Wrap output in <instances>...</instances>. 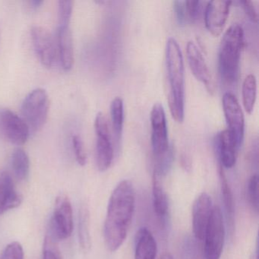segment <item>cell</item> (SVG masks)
Listing matches in <instances>:
<instances>
[{
    "label": "cell",
    "mask_w": 259,
    "mask_h": 259,
    "mask_svg": "<svg viewBox=\"0 0 259 259\" xmlns=\"http://www.w3.org/2000/svg\"><path fill=\"white\" fill-rule=\"evenodd\" d=\"M43 4V1L33 0V1H30L29 6L31 7V8L34 9V10H37V9H38Z\"/></svg>",
    "instance_id": "d6a6232c"
},
{
    "label": "cell",
    "mask_w": 259,
    "mask_h": 259,
    "mask_svg": "<svg viewBox=\"0 0 259 259\" xmlns=\"http://www.w3.org/2000/svg\"><path fill=\"white\" fill-rule=\"evenodd\" d=\"M201 4L200 1H185L186 15L191 21H195L198 19L201 10Z\"/></svg>",
    "instance_id": "f546056e"
},
{
    "label": "cell",
    "mask_w": 259,
    "mask_h": 259,
    "mask_svg": "<svg viewBox=\"0 0 259 259\" xmlns=\"http://www.w3.org/2000/svg\"><path fill=\"white\" fill-rule=\"evenodd\" d=\"M151 147L157 159L163 157L169 149L167 122L164 108L160 103L154 104L151 111Z\"/></svg>",
    "instance_id": "ba28073f"
},
{
    "label": "cell",
    "mask_w": 259,
    "mask_h": 259,
    "mask_svg": "<svg viewBox=\"0 0 259 259\" xmlns=\"http://www.w3.org/2000/svg\"><path fill=\"white\" fill-rule=\"evenodd\" d=\"M31 40L34 51L43 66L52 67L55 62V42L52 34L41 26H34L31 31Z\"/></svg>",
    "instance_id": "8fae6325"
},
{
    "label": "cell",
    "mask_w": 259,
    "mask_h": 259,
    "mask_svg": "<svg viewBox=\"0 0 259 259\" xmlns=\"http://www.w3.org/2000/svg\"><path fill=\"white\" fill-rule=\"evenodd\" d=\"M57 45L62 67L69 72L74 62L73 40L69 26H58Z\"/></svg>",
    "instance_id": "9a60e30c"
},
{
    "label": "cell",
    "mask_w": 259,
    "mask_h": 259,
    "mask_svg": "<svg viewBox=\"0 0 259 259\" xmlns=\"http://www.w3.org/2000/svg\"><path fill=\"white\" fill-rule=\"evenodd\" d=\"M212 200L207 192H202L194 201L192 210V230L198 240H203L211 216Z\"/></svg>",
    "instance_id": "7c38bea8"
},
{
    "label": "cell",
    "mask_w": 259,
    "mask_h": 259,
    "mask_svg": "<svg viewBox=\"0 0 259 259\" xmlns=\"http://www.w3.org/2000/svg\"><path fill=\"white\" fill-rule=\"evenodd\" d=\"M112 128L116 140L122 136L124 125V103L120 97H116L110 104Z\"/></svg>",
    "instance_id": "7402d4cb"
},
{
    "label": "cell",
    "mask_w": 259,
    "mask_h": 259,
    "mask_svg": "<svg viewBox=\"0 0 259 259\" xmlns=\"http://www.w3.org/2000/svg\"><path fill=\"white\" fill-rule=\"evenodd\" d=\"M73 231V212L69 197L60 195L55 202L54 214L51 223L50 234L57 239H68Z\"/></svg>",
    "instance_id": "52a82bcc"
},
{
    "label": "cell",
    "mask_w": 259,
    "mask_h": 259,
    "mask_svg": "<svg viewBox=\"0 0 259 259\" xmlns=\"http://www.w3.org/2000/svg\"><path fill=\"white\" fill-rule=\"evenodd\" d=\"M0 195L4 213L19 207L22 203V196L16 192L13 178L9 172H3L0 176Z\"/></svg>",
    "instance_id": "ac0fdd59"
},
{
    "label": "cell",
    "mask_w": 259,
    "mask_h": 259,
    "mask_svg": "<svg viewBox=\"0 0 259 259\" xmlns=\"http://www.w3.org/2000/svg\"><path fill=\"white\" fill-rule=\"evenodd\" d=\"M157 242L152 233L142 227L136 233L135 259H156Z\"/></svg>",
    "instance_id": "e0dca14e"
},
{
    "label": "cell",
    "mask_w": 259,
    "mask_h": 259,
    "mask_svg": "<svg viewBox=\"0 0 259 259\" xmlns=\"http://www.w3.org/2000/svg\"><path fill=\"white\" fill-rule=\"evenodd\" d=\"M217 145L219 151L221 166L227 169L233 167L236 162L239 150L236 141L228 130H223L217 136Z\"/></svg>",
    "instance_id": "2e32d148"
},
{
    "label": "cell",
    "mask_w": 259,
    "mask_h": 259,
    "mask_svg": "<svg viewBox=\"0 0 259 259\" xmlns=\"http://www.w3.org/2000/svg\"><path fill=\"white\" fill-rule=\"evenodd\" d=\"M160 176L154 171L152 179L153 206L157 217L165 218L168 212V199L166 192L160 183Z\"/></svg>",
    "instance_id": "ffe728a7"
},
{
    "label": "cell",
    "mask_w": 259,
    "mask_h": 259,
    "mask_svg": "<svg viewBox=\"0 0 259 259\" xmlns=\"http://www.w3.org/2000/svg\"><path fill=\"white\" fill-rule=\"evenodd\" d=\"M0 259H24V250L19 242H13L9 244Z\"/></svg>",
    "instance_id": "f1b7e54d"
},
{
    "label": "cell",
    "mask_w": 259,
    "mask_h": 259,
    "mask_svg": "<svg viewBox=\"0 0 259 259\" xmlns=\"http://www.w3.org/2000/svg\"><path fill=\"white\" fill-rule=\"evenodd\" d=\"M223 109L227 121V130L231 133L238 148H240L245 133L243 112L236 97L231 92H226L222 98Z\"/></svg>",
    "instance_id": "30bf717a"
},
{
    "label": "cell",
    "mask_w": 259,
    "mask_h": 259,
    "mask_svg": "<svg viewBox=\"0 0 259 259\" xmlns=\"http://www.w3.org/2000/svg\"><path fill=\"white\" fill-rule=\"evenodd\" d=\"M243 46V29L239 24H233L223 36L218 54L220 73L227 84L237 80Z\"/></svg>",
    "instance_id": "3957f363"
},
{
    "label": "cell",
    "mask_w": 259,
    "mask_h": 259,
    "mask_svg": "<svg viewBox=\"0 0 259 259\" xmlns=\"http://www.w3.org/2000/svg\"><path fill=\"white\" fill-rule=\"evenodd\" d=\"M4 212L3 210L2 198H1V195H0V215L4 214Z\"/></svg>",
    "instance_id": "e575fe53"
},
{
    "label": "cell",
    "mask_w": 259,
    "mask_h": 259,
    "mask_svg": "<svg viewBox=\"0 0 259 259\" xmlns=\"http://www.w3.org/2000/svg\"><path fill=\"white\" fill-rule=\"evenodd\" d=\"M247 198L253 210H258V177L257 174L251 176L247 185Z\"/></svg>",
    "instance_id": "d4e9b609"
},
{
    "label": "cell",
    "mask_w": 259,
    "mask_h": 259,
    "mask_svg": "<svg viewBox=\"0 0 259 259\" xmlns=\"http://www.w3.org/2000/svg\"><path fill=\"white\" fill-rule=\"evenodd\" d=\"M232 2L213 0L207 3L204 10V22L209 32L215 37L222 34Z\"/></svg>",
    "instance_id": "4fadbf2b"
},
{
    "label": "cell",
    "mask_w": 259,
    "mask_h": 259,
    "mask_svg": "<svg viewBox=\"0 0 259 259\" xmlns=\"http://www.w3.org/2000/svg\"><path fill=\"white\" fill-rule=\"evenodd\" d=\"M29 127L23 119L9 109L0 110V133L9 142L24 145L30 136Z\"/></svg>",
    "instance_id": "9c48e42d"
},
{
    "label": "cell",
    "mask_w": 259,
    "mask_h": 259,
    "mask_svg": "<svg viewBox=\"0 0 259 259\" xmlns=\"http://www.w3.org/2000/svg\"><path fill=\"white\" fill-rule=\"evenodd\" d=\"M73 3L60 1L58 6V26H69L72 17Z\"/></svg>",
    "instance_id": "4316f807"
},
{
    "label": "cell",
    "mask_w": 259,
    "mask_h": 259,
    "mask_svg": "<svg viewBox=\"0 0 259 259\" xmlns=\"http://www.w3.org/2000/svg\"><path fill=\"white\" fill-rule=\"evenodd\" d=\"M186 54L189 67L194 76L205 86L210 95H213L214 92L213 78L199 48L194 42L189 41L186 45Z\"/></svg>",
    "instance_id": "5bb4252c"
},
{
    "label": "cell",
    "mask_w": 259,
    "mask_h": 259,
    "mask_svg": "<svg viewBox=\"0 0 259 259\" xmlns=\"http://www.w3.org/2000/svg\"><path fill=\"white\" fill-rule=\"evenodd\" d=\"M165 58L169 86V111L172 119L182 123L185 117L184 60L181 48L174 37H169L166 41Z\"/></svg>",
    "instance_id": "7a4b0ae2"
},
{
    "label": "cell",
    "mask_w": 259,
    "mask_h": 259,
    "mask_svg": "<svg viewBox=\"0 0 259 259\" xmlns=\"http://www.w3.org/2000/svg\"><path fill=\"white\" fill-rule=\"evenodd\" d=\"M49 107V98L45 89H34L25 97L22 105V119L30 130L37 132L45 125Z\"/></svg>",
    "instance_id": "277c9868"
},
{
    "label": "cell",
    "mask_w": 259,
    "mask_h": 259,
    "mask_svg": "<svg viewBox=\"0 0 259 259\" xmlns=\"http://www.w3.org/2000/svg\"><path fill=\"white\" fill-rule=\"evenodd\" d=\"M252 259H254V258H252Z\"/></svg>",
    "instance_id": "d590c367"
},
{
    "label": "cell",
    "mask_w": 259,
    "mask_h": 259,
    "mask_svg": "<svg viewBox=\"0 0 259 259\" xmlns=\"http://www.w3.org/2000/svg\"><path fill=\"white\" fill-rule=\"evenodd\" d=\"M135 208L134 186L130 180H122L112 192L104 221V242L110 251H116L125 242Z\"/></svg>",
    "instance_id": "6da1fadb"
},
{
    "label": "cell",
    "mask_w": 259,
    "mask_h": 259,
    "mask_svg": "<svg viewBox=\"0 0 259 259\" xmlns=\"http://www.w3.org/2000/svg\"><path fill=\"white\" fill-rule=\"evenodd\" d=\"M240 4H242L244 11L248 15V17H249L253 22H257L258 16H257V10H256L254 4L251 2V1H246V0H245V1H242V2H240Z\"/></svg>",
    "instance_id": "1f68e13d"
},
{
    "label": "cell",
    "mask_w": 259,
    "mask_h": 259,
    "mask_svg": "<svg viewBox=\"0 0 259 259\" xmlns=\"http://www.w3.org/2000/svg\"><path fill=\"white\" fill-rule=\"evenodd\" d=\"M12 166L16 178L20 181L27 180L30 172V160L22 148L15 150L12 156Z\"/></svg>",
    "instance_id": "603a6c76"
},
{
    "label": "cell",
    "mask_w": 259,
    "mask_h": 259,
    "mask_svg": "<svg viewBox=\"0 0 259 259\" xmlns=\"http://www.w3.org/2000/svg\"><path fill=\"white\" fill-rule=\"evenodd\" d=\"M72 143L77 162L81 166H84L87 162V155L82 139L78 135H75L72 136Z\"/></svg>",
    "instance_id": "83f0119b"
},
{
    "label": "cell",
    "mask_w": 259,
    "mask_h": 259,
    "mask_svg": "<svg viewBox=\"0 0 259 259\" xmlns=\"http://www.w3.org/2000/svg\"><path fill=\"white\" fill-rule=\"evenodd\" d=\"M57 241L50 233L47 235L44 244L43 259H63Z\"/></svg>",
    "instance_id": "484cf974"
},
{
    "label": "cell",
    "mask_w": 259,
    "mask_h": 259,
    "mask_svg": "<svg viewBox=\"0 0 259 259\" xmlns=\"http://www.w3.org/2000/svg\"><path fill=\"white\" fill-rule=\"evenodd\" d=\"M78 236L81 246L84 249L90 247V234H89V213L85 207H82L79 212L78 221Z\"/></svg>",
    "instance_id": "cb8c5ba5"
},
{
    "label": "cell",
    "mask_w": 259,
    "mask_h": 259,
    "mask_svg": "<svg viewBox=\"0 0 259 259\" xmlns=\"http://www.w3.org/2000/svg\"><path fill=\"white\" fill-rule=\"evenodd\" d=\"M95 130L97 137V166L101 172H104L111 166L114 152L110 125L105 115L101 112L98 113L95 117Z\"/></svg>",
    "instance_id": "8992f818"
},
{
    "label": "cell",
    "mask_w": 259,
    "mask_h": 259,
    "mask_svg": "<svg viewBox=\"0 0 259 259\" xmlns=\"http://www.w3.org/2000/svg\"><path fill=\"white\" fill-rule=\"evenodd\" d=\"M220 180H221L223 201H224L226 214H227V224L230 227V232L233 233L235 221L234 198L222 166L220 167Z\"/></svg>",
    "instance_id": "d6986e66"
},
{
    "label": "cell",
    "mask_w": 259,
    "mask_h": 259,
    "mask_svg": "<svg viewBox=\"0 0 259 259\" xmlns=\"http://www.w3.org/2000/svg\"><path fill=\"white\" fill-rule=\"evenodd\" d=\"M225 227L222 210L213 206L211 216L204 234V259H220L224 248Z\"/></svg>",
    "instance_id": "5b68a950"
},
{
    "label": "cell",
    "mask_w": 259,
    "mask_h": 259,
    "mask_svg": "<svg viewBox=\"0 0 259 259\" xmlns=\"http://www.w3.org/2000/svg\"><path fill=\"white\" fill-rule=\"evenodd\" d=\"M174 9L179 24L184 25L185 22H186V18H187L186 7H185V1H175V2H174Z\"/></svg>",
    "instance_id": "4dcf8cb0"
},
{
    "label": "cell",
    "mask_w": 259,
    "mask_h": 259,
    "mask_svg": "<svg viewBox=\"0 0 259 259\" xmlns=\"http://www.w3.org/2000/svg\"><path fill=\"white\" fill-rule=\"evenodd\" d=\"M257 96V80L253 74L245 77L242 82V98L244 109L248 114L254 110Z\"/></svg>",
    "instance_id": "44dd1931"
},
{
    "label": "cell",
    "mask_w": 259,
    "mask_h": 259,
    "mask_svg": "<svg viewBox=\"0 0 259 259\" xmlns=\"http://www.w3.org/2000/svg\"><path fill=\"white\" fill-rule=\"evenodd\" d=\"M160 259H174V257H172V254L166 252L163 253V254L160 256Z\"/></svg>",
    "instance_id": "836d02e7"
}]
</instances>
